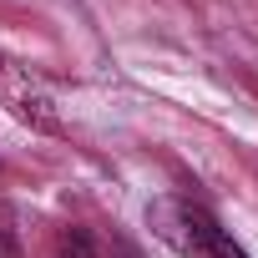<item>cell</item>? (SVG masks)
<instances>
[{
  "instance_id": "cell-4",
  "label": "cell",
  "mask_w": 258,
  "mask_h": 258,
  "mask_svg": "<svg viewBox=\"0 0 258 258\" xmlns=\"http://www.w3.org/2000/svg\"><path fill=\"white\" fill-rule=\"evenodd\" d=\"M0 258H21V248H16V238H11V233H0Z\"/></svg>"
},
{
  "instance_id": "cell-3",
  "label": "cell",
  "mask_w": 258,
  "mask_h": 258,
  "mask_svg": "<svg viewBox=\"0 0 258 258\" xmlns=\"http://www.w3.org/2000/svg\"><path fill=\"white\" fill-rule=\"evenodd\" d=\"M56 258H96V248H91V238L81 233V228H71L66 238H61V253Z\"/></svg>"
},
{
  "instance_id": "cell-2",
  "label": "cell",
  "mask_w": 258,
  "mask_h": 258,
  "mask_svg": "<svg viewBox=\"0 0 258 258\" xmlns=\"http://www.w3.org/2000/svg\"><path fill=\"white\" fill-rule=\"evenodd\" d=\"M0 106H11L16 121L36 126V132H61V116H56L51 91H46L26 66H16V61H6V56H0Z\"/></svg>"
},
{
  "instance_id": "cell-1",
  "label": "cell",
  "mask_w": 258,
  "mask_h": 258,
  "mask_svg": "<svg viewBox=\"0 0 258 258\" xmlns=\"http://www.w3.org/2000/svg\"><path fill=\"white\" fill-rule=\"evenodd\" d=\"M152 228H157V238H167L187 258H248L218 228V218L208 208H198V203H157L152 208Z\"/></svg>"
}]
</instances>
